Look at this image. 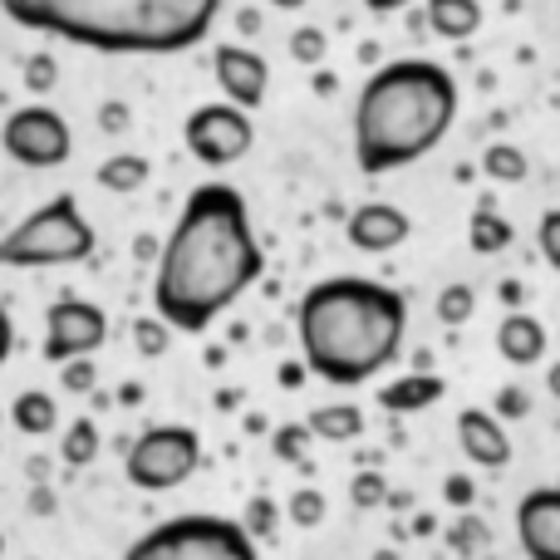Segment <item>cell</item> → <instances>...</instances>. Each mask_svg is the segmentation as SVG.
<instances>
[{
    "mask_svg": "<svg viewBox=\"0 0 560 560\" xmlns=\"http://www.w3.org/2000/svg\"><path fill=\"white\" fill-rule=\"evenodd\" d=\"M266 252L256 242L252 207L232 183H202L183 202L153 271V315L177 335L212 329L256 280Z\"/></svg>",
    "mask_w": 560,
    "mask_h": 560,
    "instance_id": "obj_1",
    "label": "cell"
},
{
    "mask_svg": "<svg viewBox=\"0 0 560 560\" xmlns=\"http://www.w3.org/2000/svg\"><path fill=\"white\" fill-rule=\"evenodd\" d=\"M408 300L364 276H329L300 295L295 339L315 378L335 388H359L388 369L404 349Z\"/></svg>",
    "mask_w": 560,
    "mask_h": 560,
    "instance_id": "obj_2",
    "label": "cell"
},
{
    "mask_svg": "<svg viewBox=\"0 0 560 560\" xmlns=\"http://www.w3.org/2000/svg\"><path fill=\"white\" fill-rule=\"evenodd\" d=\"M457 79L438 59H388L354 98V163L364 177L413 167L457 124Z\"/></svg>",
    "mask_w": 560,
    "mask_h": 560,
    "instance_id": "obj_3",
    "label": "cell"
},
{
    "mask_svg": "<svg viewBox=\"0 0 560 560\" xmlns=\"http://www.w3.org/2000/svg\"><path fill=\"white\" fill-rule=\"evenodd\" d=\"M0 10L94 55H183L212 35L222 0H0Z\"/></svg>",
    "mask_w": 560,
    "mask_h": 560,
    "instance_id": "obj_4",
    "label": "cell"
},
{
    "mask_svg": "<svg viewBox=\"0 0 560 560\" xmlns=\"http://www.w3.org/2000/svg\"><path fill=\"white\" fill-rule=\"evenodd\" d=\"M98 246L94 222L69 192L49 197L30 217H20L5 236H0V266L10 271H49V266H79L89 261Z\"/></svg>",
    "mask_w": 560,
    "mask_h": 560,
    "instance_id": "obj_5",
    "label": "cell"
},
{
    "mask_svg": "<svg viewBox=\"0 0 560 560\" xmlns=\"http://www.w3.org/2000/svg\"><path fill=\"white\" fill-rule=\"evenodd\" d=\"M124 560H261L242 522L212 512L167 516L124 551Z\"/></svg>",
    "mask_w": 560,
    "mask_h": 560,
    "instance_id": "obj_6",
    "label": "cell"
},
{
    "mask_svg": "<svg viewBox=\"0 0 560 560\" xmlns=\"http://www.w3.org/2000/svg\"><path fill=\"white\" fill-rule=\"evenodd\" d=\"M202 467V438L187 423H158L124 453V477L138 492H173Z\"/></svg>",
    "mask_w": 560,
    "mask_h": 560,
    "instance_id": "obj_7",
    "label": "cell"
},
{
    "mask_svg": "<svg viewBox=\"0 0 560 560\" xmlns=\"http://www.w3.org/2000/svg\"><path fill=\"white\" fill-rule=\"evenodd\" d=\"M0 148H5L10 163L49 173V167H65L74 153V133H69L65 114H55L49 104H25L0 124Z\"/></svg>",
    "mask_w": 560,
    "mask_h": 560,
    "instance_id": "obj_8",
    "label": "cell"
},
{
    "mask_svg": "<svg viewBox=\"0 0 560 560\" xmlns=\"http://www.w3.org/2000/svg\"><path fill=\"white\" fill-rule=\"evenodd\" d=\"M183 143L202 167H232L256 148V124H252L246 108L217 98V104H202V108L187 114Z\"/></svg>",
    "mask_w": 560,
    "mask_h": 560,
    "instance_id": "obj_9",
    "label": "cell"
},
{
    "mask_svg": "<svg viewBox=\"0 0 560 560\" xmlns=\"http://www.w3.org/2000/svg\"><path fill=\"white\" fill-rule=\"evenodd\" d=\"M108 339V315L94 305V300L79 295H59L55 305L45 310V359L49 364H69V359H89L98 354Z\"/></svg>",
    "mask_w": 560,
    "mask_h": 560,
    "instance_id": "obj_10",
    "label": "cell"
},
{
    "mask_svg": "<svg viewBox=\"0 0 560 560\" xmlns=\"http://www.w3.org/2000/svg\"><path fill=\"white\" fill-rule=\"evenodd\" d=\"M212 74H217V89H222L226 104L246 108V114H256V108L266 104V94H271V65H266V55H256V49H246V45H217Z\"/></svg>",
    "mask_w": 560,
    "mask_h": 560,
    "instance_id": "obj_11",
    "label": "cell"
},
{
    "mask_svg": "<svg viewBox=\"0 0 560 560\" xmlns=\"http://www.w3.org/2000/svg\"><path fill=\"white\" fill-rule=\"evenodd\" d=\"M516 541L526 560H560V487H536L516 506Z\"/></svg>",
    "mask_w": 560,
    "mask_h": 560,
    "instance_id": "obj_12",
    "label": "cell"
},
{
    "mask_svg": "<svg viewBox=\"0 0 560 560\" xmlns=\"http://www.w3.org/2000/svg\"><path fill=\"white\" fill-rule=\"evenodd\" d=\"M408 232H413V222H408V212H398L394 202H364V207H354L349 222H345L349 246L364 252V256L398 252V246L408 242Z\"/></svg>",
    "mask_w": 560,
    "mask_h": 560,
    "instance_id": "obj_13",
    "label": "cell"
},
{
    "mask_svg": "<svg viewBox=\"0 0 560 560\" xmlns=\"http://www.w3.org/2000/svg\"><path fill=\"white\" fill-rule=\"evenodd\" d=\"M457 447L467 453V463L487 467V472H502L512 463V438H506L502 418L487 413V408H463L457 413Z\"/></svg>",
    "mask_w": 560,
    "mask_h": 560,
    "instance_id": "obj_14",
    "label": "cell"
},
{
    "mask_svg": "<svg viewBox=\"0 0 560 560\" xmlns=\"http://www.w3.org/2000/svg\"><path fill=\"white\" fill-rule=\"evenodd\" d=\"M497 349H502L506 364L516 369H532L546 359V349H551V335H546V325L536 315H526V310H512V315L497 325Z\"/></svg>",
    "mask_w": 560,
    "mask_h": 560,
    "instance_id": "obj_15",
    "label": "cell"
},
{
    "mask_svg": "<svg viewBox=\"0 0 560 560\" xmlns=\"http://www.w3.org/2000/svg\"><path fill=\"white\" fill-rule=\"evenodd\" d=\"M447 394V384L438 374H404V378H394V384H384L378 388V408L384 413H394V418H404V413H423V408H433L438 398Z\"/></svg>",
    "mask_w": 560,
    "mask_h": 560,
    "instance_id": "obj_16",
    "label": "cell"
},
{
    "mask_svg": "<svg viewBox=\"0 0 560 560\" xmlns=\"http://www.w3.org/2000/svg\"><path fill=\"white\" fill-rule=\"evenodd\" d=\"M423 20L438 39L467 45V39L482 30V5H477V0H423Z\"/></svg>",
    "mask_w": 560,
    "mask_h": 560,
    "instance_id": "obj_17",
    "label": "cell"
},
{
    "mask_svg": "<svg viewBox=\"0 0 560 560\" xmlns=\"http://www.w3.org/2000/svg\"><path fill=\"white\" fill-rule=\"evenodd\" d=\"M305 428L325 443H354L364 433V408L359 404H325V408H310Z\"/></svg>",
    "mask_w": 560,
    "mask_h": 560,
    "instance_id": "obj_18",
    "label": "cell"
},
{
    "mask_svg": "<svg viewBox=\"0 0 560 560\" xmlns=\"http://www.w3.org/2000/svg\"><path fill=\"white\" fill-rule=\"evenodd\" d=\"M148 177H153V163H148L143 153H114V158H104V163H98L94 183L104 187V192L128 197V192H138Z\"/></svg>",
    "mask_w": 560,
    "mask_h": 560,
    "instance_id": "obj_19",
    "label": "cell"
},
{
    "mask_svg": "<svg viewBox=\"0 0 560 560\" xmlns=\"http://www.w3.org/2000/svg\"><path fill=\"white\" fill-rule=\"evenodd\" d=\"M512 242H516V226L506 222L502 212H492V207H477V212L467 217V246H472L477 256H502Z\"/></svg>",
    "mask_w": 560,
    "mask_h": 560,
    "instance_id": "obj_20",
    "label": "cell"
},
{
    "mask_svg": "<svg viewBox=\"0 0 560 560\" xmlns=\"http://www.w3.org/2000/svg\"><path fill=\"white\" fill-rule=\"evenodd\" d=\"M10 418H15V428L25 438H49L59 423V408L45 388H25V394L15 398V408H10Z\"/></svg>",
    "mask_w": 560,
    "mask_h": 560,
    "instance_id": "obj_21",
    "label": "cell"
},
{
    "mask_svg": "<svg viewBox=\"0 0 560 560\" xmlns=\"http://www.w3.org/2000/svg\"><path fill=\"white\" fill-rule=\"evenodd\" d=\"M482 173L492 177V183H526V173H532V158H526L516 143H492L482 153Z\"/></svg>",
    "mask_w": 560,
    "mask_h": 560,
    "instance_id": "obj_22",
    "label": "cell"
},
{
    "mask_svg": "<svg viewBox=\"0 0 560 560\" xmlns=\"http://www.w3.org/2000/svg\"><path fill=\"white\" fill-rule=\"evenodd\" d=\"M59 457H65L69 467H89L98 457V428L94 418H74V423L65 428V438H59Z\"/></svg>",
    "mask_w": 560,
    "mask_h": 560,
    "instance_id": "obj_23",
    "label": "cell"
},
{
    "mask_svg": "<svg viewBox=\"0 0 560 560\" xmlns=\"http://www.w3.org/2000/svg\"><path fill=\"white\" fill-rule=\"evenodd\" d=\"M285 516H290V526H300V532H315V526L329 516L325 492H319V487H295V492H290Z\"/></svg>",
    "mask_w": 560,
    "mask_h": 560,
    "instance_id": "obj_24",
    "label": "cell"
},
{
    "mask_svg": "<svg viewBox=\"0 0 560 560\" xmlns=\"http://www.w3.org/2000/svg\"><path fill=\"white\" fill-rule=\"evenodd\" d=\"M472 310H477V290L463 285V280H457V285H447L443 295H438V319H443L447 329H463L467 319H472Z\"/></svg>",
    "mask_w": 560,
    "mask_h": 560,
    "instance_id": "obj_25",
    "label": "cell"
},
{
    "mask_svg": "<svg viewBox=\"0 0 560 560\" xmlns=\"http://www.w3.org/2000/svg\"><path fill=\"white\" fill-rule=\"evenodd\" d=\"M325 55H329V35L319 25H300L295 35H290V59H295V65L315 69Z\"/></svg>",
    "mask_w": 560,
    "mask_h": 560,
    "instance_id": "obj_26",
    "label": "cell"
},
{
    "mask_svg": "<svg viewBox=\"0 0 560 560\" xmlns=\"http://www.w3.org/2000/svg\"><path fill=\"white\" fill-rule=\"evenodd\" d=\"M133 345H138V354L158 359L167 345H173V325H167V319H158V315H143L133 325Z\"/></svg>",
    "mask_w": 560,
    "mask_h": 560,
    "instance_id": "obj_27",
    "label": "cell"
},
{
    "mask_svg": "<svg viewBox=\"0 0 560 560\" xmlns=\"http://www.w3.org/2000/svg\"><path fill=\"white\" fill-rule=\"evenodd\" d=\"M536 246H541L546 266H551V271H560V207H551V212L536 222Z\"/></svg>",
    "mask_w": 560,
    "mask_h": 560,
    "instance_id": "obj_28",
    "label": "cell"
},
{
    "mask_svg": "<svg viewBox=\"0 0 560 560\" xmlns=\"http://www.w3.org/2000/svg\"><path fill=\"white\" fill-rule=\"evenodd\" d=\"M310 438H315V433H310L305 423L280 428V433L271 438V443H276V457H280V463H300V457H305V443H310Z\"/></svg>",
    "mask_w": 560,
    "mask_h": 560,
    "instance_id": "obj_29",
    "label": "cell"
},
{
    "mask_svg": "<svg viewBox=\"0 0 560 560\" xmlns=\"http://www.w3.org/2000/svg\"><path fill=\"white\" fill-rule=\"evenodd\" d=\"M25 89L30 94H49V89H55V59L49 55H35L25 65Z\"/></svg>",
    "mask_w": 560,
    "mask_h": 560,
    "instance_id": "obj_30",
    "label": "cell"
},
{
    "mask_svg": "<svg viewBox=\"0 0 560 560\" xmlns=\"http://www.w3.org/2000/svg\"><path fill=\"white\" fill-rule=\"evenodd\" d=\"M59 384H65L69 394H89V388H94V364H89V359H69V364L59 369Z\"/></svg>",
    "mask_w": 560,
    "mask_h": 560,
    "instance_id": "obj_31",
    "label": "cell"
},
{
    "mask_svg": "<svg viewBox=\"0 0 560 560\" xmlns=\"http://www.w3.org/2000/svg\"><path fill=\"white\" fill-rule=\"evenodd\" d=\"M354 502L359 506H374V502H384V477H354Z\"/></svg>",
    "mask_w": 560,
    "mask_h": 560,
    "instance_id": "obj_32",
    "label": "cell"
},
{
    "mask_svg": "<svg viewBox=\"0 0 560 560\" xmlns=\"http://www.w3.org/2000/svg\"><path fill=\"white\" fill-rule=\"evenodd\" d=\"M271 522H276V506L266 502V497L246 506V532H271Z\"/></svg>",
    "mask_w": 560,
    "mask_h": 560,
    "instance_id": "obj_33",
    "label": "cell"
},
{
    "mask_svg": "<svg viewBox=\"0 0 560 560\" xmlns=\"http://www.w3.org/2000/svg\"><path fill=\"white\" fill-rule=\"evenodd\" d=\"M10 349H15V325H10L5 305H0V364H5V359H10Z\"/></svg>",
    "mask_w": 560,
    "mask_h": 560,
    "instance_id": "obj_34",
    "label": "cell"
},
{
    "mask_svg": "<svg viewBox=\"0 0 560 560\" xmlns=\"http://www.w3.org/2000/svg\"><path fill=\"white\" fill-rule=\"evenodd\" d=\"M364 10H374V15H394V10H408L413 0H359Z\"/></svg>",
    "mask_w": 560,
    "mask_h": 560,
    "instance_id": "obj_35",
    "label": "cell"
},
{
    "mask_svg": "<svg viewBox=\"0 0 560 560\" xmlns=\"http://www.w3.org/2000/svg\"><path fill=\"white\" fill-rule=\"evenodd\" d=\"M124 114H128L124 104H108L104 108V128H124Z\"/></svg>",
    "mask_w": 560,
    "mask_h": 560,
    "instance_id": "obj_36",
    "label": "cell"
},
{
    "mask_svg": "<svg viewBox=\"0 0 560 560\" xmlns=\"http://www.w3.org/2000/svg\"><path fill=\"white\" fill-rule=\"evenodd\" d=\"M546 388H551V398H556V404H560V359H556V364H551V369H546Z\"/></svg>",
    "mask_w": 560,
    "mask_h": 560,
    "instance_id": "obj_37",
    "label": "cell"
},
{
    "mask_svg": "<svg viewBox=\"0 0 560 560\" xmlns=\"http://www.w3.org/2000/svg\"><path fill=\"white\" fill-rule=\"evenodd\" d=\"M271 5H276V10H305L310 0H271Z\"/></svg>",
    "mask_w": 560,
    "mask_h": 560,
    "instance_id": "obj_38",
    "label": "cell"
},
{
    "mask_svg": "<svg viewBox=\"0 0 560 560\" xmlns=\"http://www.w3.org/2000/svg\"><path fill=\"white\" fill-rule=\"evenodd\" d=\"M0 551H5V541H0Z\"/></svg>",
    "mask_w": 560,
    "mask_h": 560,
    "instance_id": "obj_39",
    "label": "cell"
}]
</instances>
